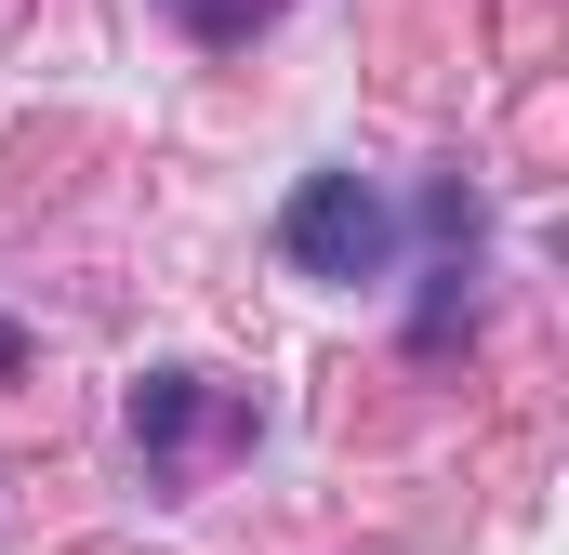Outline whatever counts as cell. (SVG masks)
<instances>
[{"mask_svg":"<svg viewBox=\"0 0 569 555\" xmlns=\"http://www.w3.org/2000/svg\"><path fill=\"white\" fill-rule=\"evenodd\" d=\"M279 252L305 278H385V252H398V212H385V185L371 172H305L279 212Z\"/></svg>","mask_w":569,"mask_h":555,"instance_id":"obj_1","label":"cell"},{"mask_svg":"<svg viewBox=\"0 0 569 555\" xmlns=\"http://www.w3.org/2000/svg\"><path fill=\"white\" fill-rule=\"evenodd\" d=\"M212 436H239V397H226V384L146 371V397H133V450H146V463H199Z\"/></svg>","mask_w":569,"mask_h":555,"instance_id":"obj_2","label":"cell"},{"mask_svg":"<svg viewBox=\"0 0 569 555\" xmlns=\"http://www.w3.org/2000/svg\"><path fill=\"white\" fill-rule=\"evenodd\" d=\"M425 225L450 239V252H477V199H463V185H437V199H425Z\"/></svg>","mask_w":569,"mask_h":555,"instance_id":"obj_3","label":"cell"},{"mask_svg":"<svg viewBox=\"0 0 569 555\" xmlns=\"http://www.w3.org/2000/svg\"><path fill=\"white\" fill-rule=\"evenodd\" d=\"M0 371H13V331H0Z\"/></svg>","mask_w":569,"mask_h":555,"instance_id":"obj_4","label":"cell"}]
</instances>
